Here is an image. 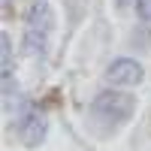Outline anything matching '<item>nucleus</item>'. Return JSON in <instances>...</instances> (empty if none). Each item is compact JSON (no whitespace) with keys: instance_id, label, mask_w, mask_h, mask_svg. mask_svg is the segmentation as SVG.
Listing matches in <instances>:
<instances>
[{"instance_id":"obj_1","label":"nucleus","mask_w":151,"mask_h":151,"mask_svg":"<svg viewBox=\"0 0 151 151\" xmlns=\"http://www.w3.org/2000/svg\"><path fill=\"white\" fill-rule=\"evenodd\" d=\"M48 30H52V9L45 0H36L27 12V24H24V42H27L30 55H42L48 42Z\"/></svg>"},{"instance_id":"obj_2","label":"nucleus","mask_w":151,"mask_h":151,"mask_svg":"<svg viewBox=\"0 0 151 151\" xmlns=\"http://www.w3.org/2000/svg\"><path fill=\"white\" fill-rule=\"evenodd\" d=\"M130 115H133V97H127V94L109 91V94H100L94 100V118L100 124H106V127H118Z\"/></svg>"},{"instance_id":"obj_3","label":"nucleus","mask_w":151,"mask_h":151,"mask_svg":"<svg viewBox=\"0 0 151 151\" xmlns=\"http://www.w3.org/2000/svg\"><path fill=\"white\" fill-rule=\"evenodd\" d=\"M106 79L112 85H136V82L142 79V67L136 64V60H130V58H118V60L109 64Z\"/></svg>"},{"instance_id":"obj_4","label":"nucleus","mask_w":151,"mask_h":151,"mask_svg":"<svg viewBox=\"0 0 151 151\" xmlns=\"http://www.w3.org/2000/svg\"><path fill=\"white\" fill-rule=\"evenodd\" d=\"M21 139H24V145L27 148H33V145H40L42 139H45V118L36 112V115H30V121L24 124V130H21Z\"/></svg>"},{"instance_id":"obj_5","label":"nucleus","mask_w":151,"mask_h":151,"mask_svg":"<svg viewBox=\"0 0 151 151\" xmlns=\"http://www.w3.org/2000/svg\"><path fill=\"white\" fill-rule=\"evenodd\" d=\"M139 18L151 21V0H139Z\"/></svg>"},{"instance_id":"obj_6","label":"nucleus","mask_w":151,"mask_h":151,"mask_svg":"<svg viewBox=\"0 0 151 151\" xmlns=\"http://www.w3.org/2000/svg\"><path fill=\"white\" fill-rule=\"evenodd\" d=\"M118 3H121V6H124V3H127V0H118Z\"/></svg>"}]
</instances>
